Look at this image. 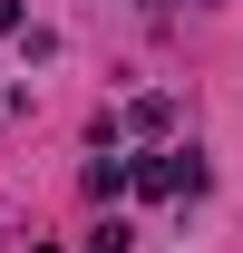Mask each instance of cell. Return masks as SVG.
Here are the masks:
<instances>
[{
  "instance_id": "cell-1",
  "label": "cell",
  "mask_w": 243,
  "mask_h": 253,
  "mask_svg": "<svg viewBox=\"0 0 243 253\" xmlns=\"http://www.w3.org/2000/svg\"><path fill=\"white\" fill-rule=\"evenodd\" d=\"M136 195H204V156H195V146L146 156V166H136Z\"/></svg>"
},
{
  "instance_id": "cell-3",
  "label": "cell",
  "mask_w": 243,
  "mask_h": 253,
  "mask_svg": "<svg viewBox=\"0 0 243 253\" xmlns=\"http://www.w3.org/2000/svg\"><path fill=\"white\" fill-rule=\"evenodd\" d=\"M165 117H175L165 97H136V107H126V126H136V136H165Z\"/></svg>"
},
{
  "instance_id": "cell-2",
  "label": "cell",
  "mask_w": 243,
  "mask_h": 253,
  "mask_svg": "<svg viewBox=\"0 0 243 253\" xmlns=\"http://www.w3.org/2000/svg\"><path fill=\"white\" fill-rule=\"evenodd\" d=\"M126 185H136V166H126L117 146H97V156H88V195H97V205H117Z\"/></svg>"
},
{
  "instance_id": "cell-5",
  "label": "cell",
  "mask_w": 243,
  "mask_h": 253,
  "mask_svg": "<svg viewBox=\"0 0 243 253\" xmlns=\"http://www.w3.org/2000/svg\"><path fill=\"white\" fill-rule=\"evenodd\" d=\"M0 30H20V0H0Z\"/></svg>"
},
{
  "instance_id": "cell-4",
  "label": "cell",
  "mask_w": 243,
  "mask_h": 253,
  "mask_svg": "<svg viewBox=\"0 0 243 253\" xmlns=\"http://www.w3.org/2000/svg\"><path fill=\"white\" fill-rule=\"evenodd\" d=\"M78 253H126V224H97V234H88Z\"/></svg>"
},
{
  "instance_id": "cell-6",
  "label": "cell",
  "mask_w": 243,
  "mask_h": 253,
  "mask_svg": "<svg viewBox=\"0 0 243 253\" xmlns=\"http://www.w3.org/2000/svg\"><path fill=\"white\" fill-rule=\"evenodd\" d=\"M30 253H59V244H30Z\"/></svg>"
}]
</instances>
